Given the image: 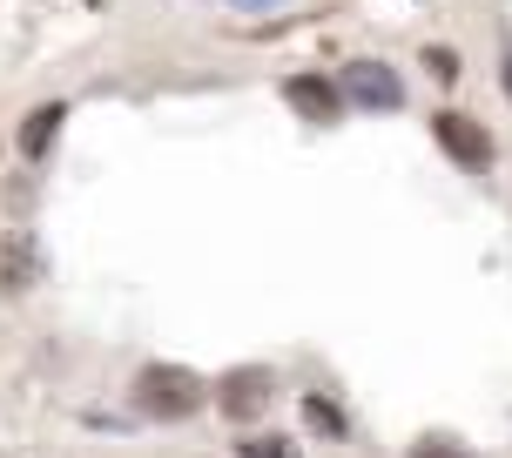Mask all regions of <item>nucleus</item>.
Returning <instances> with one entry per match:
<instances>
[{
	"instance_id": "1",
	"label": "nucleus",
	"mask_w": 512,
	"mask_h": 458,
	"mask_svg": "<svg viewBox=\"0 0 512 458\" xmlns=\"http://www.w3.org/2000/svg\"><path fill=\"white\" fill-rule=\"evenodd\" d=\"M128 405L155 425H182L209 405V378H196L189 364H142L135 384H128Z\"/></svg>"
},
{
	"instance_id": "2",
	"label": "nucleus",
	"mask_w": 512,
	"mask_h": 458,
	"mask_svg": "<svg viewBox=\"0 0 512 458\" xmlns=\"http://www.w3.org/2000/svg\"><path fill=\"white\" fill-rule=\"evenodd\" d=\"M270 398H277V378H270L263 364H236V371H223V378L209 384V405L223 411L230 425L263 418V411H270Z\"/></svg>"
},
{
	"instance_id": "3",
	"label": "nucleus",
	"mask_w": 512,
	"mask_h": 458,
	"mask_svg": "<svg viewBox=\"0 0 512 458\" xmlns=\"http://www.w3.org/2000/svg\"><path fill=\"white\" fill-rule=\"evenodd\" d=\"M337 95H344V108H364V115H398L405 108V75L384 68V61H351L337 75Z\"/></svg>"
},
{
	"instance_id": "4",
	"label": "nucleus",
	"mask_w": 512,
	"mask_h": 458,
	"mask_svg": "<svg viewBox=\"0 0 512 458\" xmlns=\"http://www.w3.org/2000/svg\"><path fill=\"white\" fill-rule=\"evenodd\" d=\"M432 135H438V149L452 155L459 169H472V176H486L492 162H499L486 122H472V115H459V108H438V115H432Z\"/></svg>"
},
{
	"instance_id": "5",
	"label": "nucleus",
	"mask_w": 512,
	"mask_h": 458,
	"mask_svg": "<svg viewBox=\"0 0 512 458\" xmlns=\"http://www.w3.org/2000/svg\"><path fill=\"white\" fill-rule=\"evenodd\" d=\"M283 102L297 108L304 122H317V128L344 122V95H337L331 75H290V81H283Z\"/></svg>"
},
{
	"instance_id": "6",
	"label": "nucleus",
	"mask_w": 512,
	"mask_h": 458,
	"mask_svg": "<svg viewBox=\"0 0 512 458\" xmlns=\"http://www.w3.org/2000/svg\"><path fill=\"white\" fill-rule=\"evenodd\" d=\"M41 283V250L27 236H0V297H21Z\"/></svg>"
},
{
	"instance_id": "7",
	"label": "nucleus",
	"mask_w": 512,
	"mask_h": 458,
	"mask_svg": "<svg viewBox=\"0 0 512 458\" xmlns=\"http://www.w3.org/2000/svg\"><path fill=\"white\" fill-rule=\"evenodd\" d=\"M61 122H68V108H61V102H41V108H27V115H21V135H14V142H21L27 162H41V155L54 149Z\"/></svg>"
},
{
	"instance_id": "8",
	"label": "nucleus",
	"mask_w": 512,
	"mask_h": 458,
	"mask_svg": "<svg viewBox=\"0 0 512 458\" xmlns=\"http://www.w3.org/2000/svg\"><path fill=\"white\" fill-rule=\"evenodd\" d=\"M297 405H304V425H310L317 438H351V418H344V411H337L324 391H304Z\"/></svg>"
},
{
	"instance_id": "9",
	"label": "nucleus",
	"mask_w": 512,
	"mask_h": 458,
	"mask_svg": "<svg viewBox=\"0 0 512 458\" xmlns=\"http://www.w3.org/2000/svg\"><path fill=\"white\" fill-rule=\"evenodd\" d=\"M236 452H243V458H304V445L283 438V432H243V438H236Z\"/></svg>"
},
{
	"instance_id": "10",
	"label": "nucleus",
	"mask_w": 512,
	"mask_h": 458,
	"mask_svg": "<svg viewBox=\"0 0 512 458\" xmlns=\"http://www.w3.org/2000/svg\"><path fill=\"white\" fill-rule=\"evenodd\" d=\"M405 458H472V452H465L459 438H418V445H411Z\"/></svg>"
},
{
	"instance_id": "11",
	"label": "nucleus",
	"mask_w": 512,
	"mask_h": 458,
	"mask_svg": "<svg viewBox=\"0 0 512 458\" xmlns=\"http://www.w3.org/2000/svg\"><path fill=\"white\" fill-rule=\"evenodd\" d=\"M425 68H432V81H459V54L452 48H425Z\"/></svg>"
},
{
	"instance_id": "12",
	"label": "nucleus",
	"mask_w": 512,
	"mask_h": 458,
	"mask_svg": "<svg viewBox=\"0 0 512 458\" xmlns=\"http://www.w3.org/2000/svg\"><path fill=\"white\" fill-rule=\"evenodd\" d=\"M499 88H506V102H512V54L499 61Z\"/></svg>"
},
{
	"instance_id": "13",
	"label": "nucleus",
	"mask_w": 512,
	"mask_h": 458,
	"mask_svg": "<svg viewBox=\"0 0 512 458\" xmlns=\"http://www.w3.org/2000/svg\"><path fill=\"white\" fill-rule=\"evenodd\" d=\"M230 7H243V14H263V7H277V0H230Z\"/></svg>"
}]
</instances>
